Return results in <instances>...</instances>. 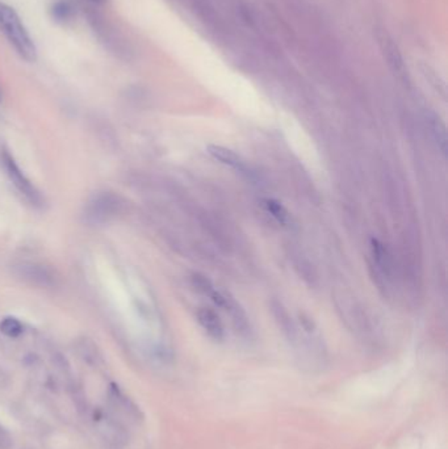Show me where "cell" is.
<instances>
[{
	"mask_svg": "<svg viewBox=\"0 0 448 449\" xmlns=\"http://www.w3.org/2000/svg\"><path fill=\"white\" fill-rule=\"evenodd\" d=\"M0 32L22 58L28 62H35L37 59L35 41L25 28L20 16L6 3H0Z\"/></svg>",
	"mask_w": 448,
	"mask_h": 449,
	"instance_id": "cell-1",
	"label": "cell"
},
{
	"mask_svg": "<svg viewBox=\"0 0 448 449\" xmlns=\"http://www.w3.org/2000/svg\"><path fill=\"white\" fill-rule=\"evenodd\" d=\"M125 211V200L115 192H99L84 208V220L90 224H104L118 218Z\"/></svg>",
	"mask_w": 448,
	"mask_h": 449,
	"instance_id": "cell-2",
	"label": "cell"
},
{
	"mask_svg": "<svg viewBox=\"0 0 448 449\" xmlns=\"http://www.w3.org/2000/svg\"><path fill=\"white\" fill-rule=\"evenodd\" d=\"M192 284L202 295H209L211 300L217 307H223L224 310L230 313V316L234 319L237 329H239L241 331H248L246 314L242 310V307L237 304L234 298H232L230 295L218 291L209 279H207L205 276H202L200 273H195L192 276Z\"/></svg>",
	"mask_w": 448,
	"mask_h": 449,
	"instance_id": "cell-3",
	"label": "cell"
},
{
	"mask_svg": "<svg viewBox=\"0 0 448 449\" xmlns=\"http://www.w3.org/2000/svg\"><path fill=\"white\" fill-rule=\"evenodd\" d=\"M0 162L3 165L7 177L11 180L15 188L17 189V192L23 196L24 200L35 208H41L45 202L41 192L35 188V184L24 174L20 165H17V162L15 161V158L12 156V154L7 149L1 150Z\"/></svg>",
	"mask_w": 448,
	"mask_h": 449,
	"instance_id": "cell-4",
	"label": "cell"
},
{
	"mask_svg": "<svg viewBox=\"0 0 448 449\" xmlns=\"http://www.w3.org/2000/svg\"><path fill=\"white\" fill-rule=\"evenodd\" d=\"M93 421H94L96 432L100 435L108 448L122 449L127 446L129 440L128 432L122 423L115 416L106 414L102 410H97L95 411Z\"/></svg>",
	"mask_w": 448,
	"mask_h": 449,
	"instance_id": "cell-5",
	"label": "cell"
},
{
	"mask_svg": "<svg viewBox=\"0 0 448 449\" xmlns=\"http://www.w3.org/2000/svg\"><path fill=\"white\" fill-rule=\"evenodd\" d=\"M13 273L20 280L37 288H51L56 285L54 272L41 263L20 261L13 266Z\"/></svg>",
	"mask_w": 448,
	"mask_h": 449,
	"instance_id": "cell-6",
	"label": "cell"
},
{
	"mask_svg": "<svg viewBox=\"0 0 448 449\" xmlns=\"http://www.w3.org/2000/svg\"><path fill=\"white\" fill-rule=\"evenodd\" d=\"M108 397L111 405L118 410V413L125 415L131 421H140L142 419L141 410L140 407L130 400L129 397L120 389L116 384H111L108 389Z\"/></svg>",
	"mask_w": 448,
	"mask_h": 449,
	"instance_id": "cell-7",
	"label": "cell"
},
{
	"mask_svg": "<svg viewBox=\"0 0 448 449\" xmlns=\"http://www.w3.org/2000/svg\"><path fill=\"white\" fill-rule=\"evenodd\" d=\"M198 322L200 323L201 327L211 336L213 341L221 342L225 338V327L223 320L216 314L212 309L207 307H200L196 313Z\"/></svg>",
	"mask_w": 448,
	"mask_h": 449,
	"instance_id": "cell-8",
	"label": "cell"
},
{
	"mask_svg": "<svg viewBox=\"0 0 448 449\" xmlns=\"http://www.w3.org/2000/svg\"><path fill=\"white\" fill-rule=\"evenodd\" d=\"M208 153L212 155L214 159L220 161L221 163L229 165L232 168H236L239 171H245L246 165L245 162L241 159V156L238 154L234 153L230 149H226L224 146H216V145H211L208 146Z\"/></svg>",
	"mask_w": 448,
	"mask_h": 449,
	"instance_id": "cell-9",
	"label": "cell"
},
{
	"mask_svg": "<svg viewBox=\"0 0 448 449\" xmlns=\"http://www.w3.org/2000/svg\"><path fill=\"white\" fill-rule=\"evenodd\" d=\"M263 205H264L266 211L270 213L279 224H282L283 226H289L292 224L291 214L280 202L272 200V199H266V200H263Z\"/></svg>",
	"mask_w": 448,
	"mask_h": 449,
	"instance_id": "cell-10",
	"label": "cell"
},
{
	"mask_svg": "<svg viewBox=\"0 0 448 449\" xmlns=\"http://www.w3.org/2000/svg\"><path fill=\"white\" fill-rule=\"evenodd\" d=\"M50 13L53 16V19H56L57 22H67L70 20L71 17L75 13V7L71 3L70 0H58L53 4Z\"/></svg>",
	"mask_w": 448,
	"mask_h": 449,
	"instance_id": "cell-11",
	"label": "cell"
},
{
	"mask_svg": "<svg viewBox=\"0 0 448 449\" xmlns=\"http://www.w3.org/2000/svg\"><path fill=\"white\" fill-rule=\"evenodd\" d=\"M0 332L8 338H17L24 332V325L15 317H6L0 322Z\"/></svg>",
	"mask_w": 448,
	"mask_h": 449,
	"instance_id": "cell-12",
	"label": "cell"
},
{
	"mask_svg": "<svg viewBox=\"0 0 448 449\" xmlns=\"http://www.w3.org/2000/svg\"><path fill=\"white\" fill-rule=\"evenodd\" d=\"M431 129L434 133V138L437 141L438 146L440 147V150L443 153L447 152V136H446V128L445 125L439 121V118H433V124H431Z\"/></svg>",
	"mask_w": 448,
	"mask_h": 449,
	"instance_id": "cell-13",
	"label": "cell"
},
{
	"mask_svg": "<svg viewBox=\"0 0 448 449\" xmlns=\"http://www.w3.org/2000/svg\"><path fill=\"white\" fill-rule=\"evenodd\" d=\"M90 347H91L90 344L83 343L79 354L82 356L84 361L90 363V364H94V366H97L99 364V360H100V354H99L96 348H93V351H90Z\"/></svg>",
	"mask_w": 448,
	"mask_h": 449,
	"instance_id": "cell-14",
	"label": "cell"
},
{
	"mask_svg": "<svg viewBox=\"0 0 448 449\" xmlns=\"http://www.w3.org/2000/svg\"><path fill=\"white\" fill-rule=\"evenodd\" d=\"M13 446V439L11 434L0 425V449H11Z\"/></svg>",
	"mask_w": 448,
	"mask_h": 449,
	"instance_id": "cell-15",
	"label": "cell"
},
{
	"mask_svg": "<svg viewBox=\"0 0 448 449\" xmlns=\"http://www.w3.org/2000/svg\"><path fill=\"white\" fill-rule=\"evenodd\" d=\"M88 1H91L95 6H102L106 3V0H88Z\"/></svg>",
	"mask_w": 448,
	"mask_h": 449,
	"instance_id": "cell-16",
	"label": "cell"
}]
</instances>
